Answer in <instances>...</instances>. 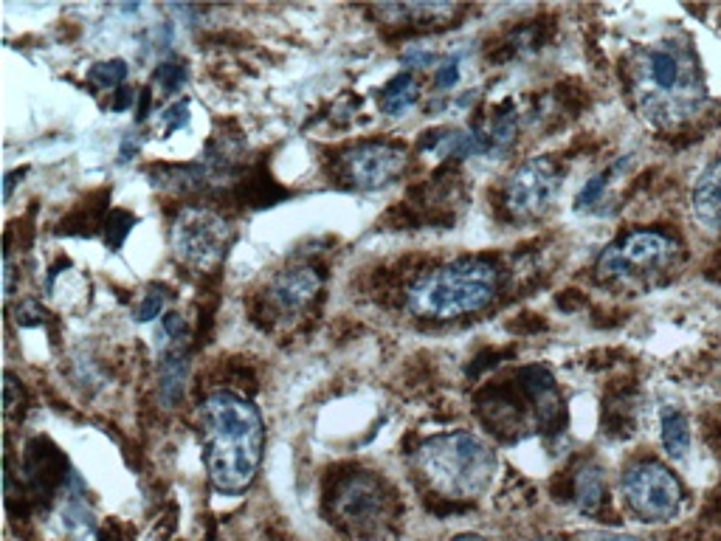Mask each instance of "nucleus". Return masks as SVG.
I'll return each mask as SVG.
<instances>
[{
    "label": "nucleus",
    "instance_id": "obj_24",
    "mask_svg": "<svg viewBox=\"0 0 721 541\" xmlns=\"http://www.w3.org/2000/svg\"><path fill=\"white\" fill-rule=\"evenodd\" d=\"M603 189H606V175L592 178L589 184L583 186L581 195H578V206H581V209H586V206H595V203L603 198Z\"/></svg>",
    "mask_w": 721,
    "mask_h": 541
},
{
    "label": "nucleus",
    "instance_id": "obj_26",
    "mask_svg": "<svg viewBox=\"0 0 721 541\" xmlns=\"http://www.w3.org/2000/svg\"><path fill=\"white\" fill-rule=\"evenodd\" d=\"M457 79H460V60H457V57L443 62V65L437 68V74H434L437 88H451V85H457Z\"/></svg>",
    "mask_w": 721,
    "mask_h": 541
},
{
    "label": "nucleus",
    "instance_id": "obj_7",
    "mask_svg": "<svg viewBox=\"0 0 721 541\" xmlns=\"http://www.w3.org/2000/svg\"><path fill=\"white\" fill-rule=\"evenodd\" d=\"M229 246L231 226L212 209L189 206L172 226V251H175L178 263H184L192 271L217 268L223 263Z\"/></svg>",
    "mask_w": 721,
    "mask_h": 541
},
{
    "label": "nucleus",
    "instance_id": "obj_17",
    "mask_svg": "<svg viewBox=\"0 0 721 541\" xmlns=\"http://www.w3.org/2000/svg\"><path fill=\"white\" fill-rule=\"evenodd\" d=\"M417 96H420V91H417L415 79L400 74V77L392 79L384 88L381 108H384V113H389V116H400V113H406V110L415 105Z\"/></svg>",
    "mask_w": 721,
    "mask_h": 541
},
{
    "label": "nucleus",
    "instance_id": "obj_27",
    "mask_svg": "<svg viewBox=\"0 0 721 541\" xmlns=\"http://www.w3.org/2000/svg\"><path fill=\"white\" fill-rule=\"evenodd\" d=\"M46 319V313H43V308L37 305V302H26V305H20L17 308V322L23 327H34V325H40Z\"/></svg>",
    "mask_w": 721,
    "mask_h": 541
},
{
    "label": "nucleus",
    "instance_id": "obj_29",
    "mask_svg": "<svg viewBox=\"0 0 721 541\" xmlns=\"http://www.w3.org/2000/svg\"><path fill=\"white\" fill-rule=\"evenodd\" d=\"M583 541H637L634 536H623V533H586Z\"/></svg>",
    "mask_w": 721,
    "mask_h": 541
},
{
    "label": "nucleus",
    "instance_id": "obj_2",
    "mask_svg": "<svg viewBox=\"0 0 721 541\" xmlns=\"http://www.w3.org/2000/svg\"><path fill=\"white\" fill-rule=\"evenodd\" d=\"M417 471L448 502L474 499L496 474V454L476 434L451 432L426 440L415 451Z\"/></svg>",
    "mask_w": 721,
    "mask_h": 541
},
{
    "label": "nucleus",
    "instance_id": "obj_3",
    "mask_svg": "<svg viewBox=\"0 0 721 541\" xmlns=\"http://www.w3.org/2000/svg\"><path fill=\"white\" fill-rule=\"evenodd\" d=\"M499 291V268L485 260H460V263L434 268L409 288V310L420 319L448 322L468 313H479L493 302Z\"/></svg>",
    "mask_w": 721,
    "mask_h": 541
},
{
    "label": "nucleus",
    "instance_id": "obj_4",
    "mask_svg": "<svg viewBox=\"0 0 721 541\" xmlns=\"http://www.w3.org/2000/svg\"><path fill=\"white\" fill-rule=\"evenodd\" d=\"M637 93L648 116L685 113L696 105V68L679 46L645 48L637 57Z\"/></svg>",
    "mask_w": 721,
    "mask_h": 541
},
{
    "label": "nucleus",
    "instance_id": "obj_23",
    "mask_svg": "<svg viewBox=\"0 0 721 541\" xmlns=\"http://www.w3.org/2000/svg\"><path fill=\"white\" fill-rule=\"evenodd\" d=\"M3 398H6V415H15L17 409L26 401V392L17 384L15 375H6V387H3Z\"/></svg>",
    "mask_w": 721,
    "mask_h": 541
},
{
    "label": "nucleus",
    "instance_id": "obj_28",
    "mask_svg": "<svg viewBox=\"0 0 721 541\" xmlns=\"http://www.w3.org/2000/svg\"><path fill=\"white\" fill-rule=\"evenodd\" d=\"M161 325H164L169 336H181V333H184V316H181V313H164Z\"/></svg>",
    "mask_w": 721,
    "mask_h": 541
},
{
    "label": "nucleus",
    "instance_id": "obj_5",
    "mask_svg": "<svg viewBox=\"0 0 721 541\" xmlns=\"http://www.w3.org/2000/svg\"><path fill=\"white\" fill-rule=\"evenodd\" d=\"M679 257V246L671 237L660 232H637L629 234L623 243L606 248L598 260V277L609 282H648L657 274H665L674 268Z\"/></svg>",
    "mask_w": 721,
    "mask_h": 541
},
{
    "label": "nucleus",
    "instance_id": "obj_33",
    "mask_svg": "<svg viewBox=\"0 0 721 541\" xmlns=\"http://www.w3.org/2000/svg\"><path fill=\"white\" fill-rule=\"evenodd\" d=\"M147 108H150V91H141L139 108H136V119H139V122H144V119H147Z\"/></svg>",
    "mask_w": 721,
    "mask_h": 541
},
{
    "label": "nucleus",
    "instance_id": "obj_12",
    "mask_svg": "<svg viewBox=\"0 0 721 541\" xmlns=\"http://www.w3.org/2000/svg\"><path fill=\"white\" fill-rule=\"evenodd\" d=\"M519 389L536 406L538 423L544 426V432H558L564 420V401L555 389L553 375L544 367H527L519 372Z\"/></svg>",
    "mask_w": 721,
    "mask_h": 541
},
{
    "label": "nucleus",
    "instance_id": "obj_22",
    "mask_svg": "<svg viewBox=\"0 0 721 541\" xmlns=\"http://www.w3.org/2000/svg\"><path fill=\"white\" fill-rule=\"evenodd\" d=\"M164 302H167L164 291H150V294L141 299L139 308H136V319H139V322H153L155 316H161Z\"/></svg>",
    "mask_w": 721,
    "mask_h": 541
},
{
    "label": "nucleus",
    "instance_id": "obj_21",
    "mask_svg": "<svg viewBox=\"0 0 721 541\" xmlns=\"http://www.w3.org/2000/svg\"><path fill=\"white\" fill-rule=\"evenodd\" d=\"M155 82L161 93H175L186 82V68L184 65H161L155 71Z\"/></svg>",
    "mask_w": 721,
    "mask_h": 541
},
{
    "label": "nucleus",
    "instance_id": "obj_34",
    "mask_svg": "<svg viewBox=\"0 0 721 541\" xmlns=\"http://www.w3.org/2000/svg\"><path fill=\"white\" fill-rule=\"evenodd\" d=\"M102 541H124V539L119 536V530H116V527H108V530L102 533Z\"/></svg>",
    "mask_w": 721,
    "mask_h": 541
},
{
    "label": "nucleus",
    "instance_id": "obj_1",
    "mask_svg": "<svg viewBox=\"0 0 721 541\" xmlns=\"http://www.w3.org/2000/svg\"><path fill=\"white\" fill-rule=\"evenodd\" d=\"M200 437L206 471L217 491H248L257 480L265 449L257 406L234 392H212L200 406Z\"/></svg>",
    "mask_w": 721,
    "mask_h": 541
},
{
    "label": "nucleus",
    "instance_id": "obj_16",
    "mask_svg": "<svg viewBox=\"0 0 721 541\" xmlns=\"http://www.w3.org/2000/svg\"><path fill=\"white\" fill-rule=\"evenodd\" d=\"M395 12L409 17L415 26H443L460 15L462 9L454 3H406V6H395Z\"/></svg>",
    "mask_w": 721,
    "mask_h": 541
},
{
    "label": "nucleus",
    "instance_id": "obj_11",
    "mask_svg": "<svg viewBox=\"0 0 721 541\" xmlns=\"http://www.w3.org/2000/svg\"><path fill=\"white\" fill-rule=\"evenodd\" d=\"M319 291H322V277L316 274V268L299 265V268H288L285 274H279L268 296H271V305L282 316H296L316 299Z\"/></svg>",
    "mask_w": 721,
    "mask_h": 541
},
{
    "label": "nucleus",
    "instance_id": "obj_30",
    "mask_svg": "<svg viewBox=\"0 0 721 541\" xmlns=\"http://www.w3.org/2000/svg\"><path fill=\"white\" fill-rule=\"evenodd\" d=\"M23 175H26V170H15L6 175V184H3V195H6V201H12V192H15L17 178H23Z\"/></svg>",
    "mask_w": 721,
    "mask_h": 541
},
{
    "label": "nucleus",
    "instance_id": "obj_10",
    "mask_svg": "<svg viewBox=\"0 0 721 541\" xmlns=\"http://www.w3.org/2000/svg\"><path fill=\"white\" fill-rule=\"evenodd\" d=\"M403 170H406V153L395 144L372 141V144H361V147H353L350 153L341 155L344 181L355 189H364V192L392 184Z\"/></svg>",
    "mask_w": 721,
    "mask_h": 541
},
{
    "label": "nucleus",
    "instance_id": "obj_19",
    "mask_svg": "<svg viewBox=\"0 0 721 541\" xmlns=\"http://www.w3.org/2000/svg\"><path fill=\"white\" fill-rule=\"evenodd\" d=\"M88 79H91L96 88H102V91H119L122 82L127 79V62L124 60L99 62V65H93L91 68Z\"/></svg>",
    "mask_w": 721,
    "mask_h": 541
},
{
    "label": "nucleus",
    "instance_id": "obj_31",
    "mask_svg": "<svg viewBox=\"0 0 721 541\" xmlns=\"http://www.w3.org/2000/svg\"><path fill=\"white\" fill-rule=\"evenodd\" d=\"M116 93H119V96H116V102H113V110H124L133 99H136V93L130 91V88H119Z\"/></svg>",
    "mask_w": 721,
    "mask_h": 541
},
{
    "label": "nucleus",
    "instance_id": "obj_18",
    "mask_svg": "<svg viewBox=\"0 0 721 541\" xmlns=\"http://www.w3.org/2000/svg\"><path fill=\"white\" fill-rule=\"evenodd\" d=\"M186 384V356L175 353L164 361L161 367V398L172 406V403L181 401Z\"/></svg>",
    "mask_w": 721,
    "mask_h": 541
},
{
    "label": "nucleus",
    "instance_id": "obj_35",
    "mask_svg": "<svg viewBox=\"0 0 721 541\" xmlns=\"http://www.w3.org/2000/svg\"><path fill=\"white\" fill-rule=\"evenodd\" d=\"M451 541H485L482 536H474V533H465V536H457V539Z\"/></svg>",
    "mask_w": 721,
    "mask_h": 541
},
{
    "label": "nucleus",
    "instance_id": "obj_9",
    "mask_svg": "<svg viewBox=\"0 0 721 541\" xmlns=\"http://www.w3.org/2000/svg\"><path fill=\"white\" fill-rule=\"evenodd\" d=\"M558 192V170L547 158H533L522 164L516 175L510 178L505 189L507 212L519 220L541 217L555 201Z\"/></svg>",
    "mask_w": 721,
    "mask_h": 541
},
{
    "label": "nucleus",
    "instance_id": "obj_6",
    "mask_svg": "<svg viewBox=\"0 0 721 541\" xmlns=\"http://www.w3.org/2000/svg\"><path fill=\"white\" fill-rule=\"evenodd\" d=\"M333 508L338 525L358 539L378 536L392 522V494L369 471H358L338 482Z\"/></svg>",
    "mask_w": 721,
    "mask_h": 541
},
{
    "label": "nucleus",
    "instance_id": "obj_8",
    "mask_svg": "<svg viewBox=\"0 0 721 541\" xmlns=\"http://www.w3.org/2000/svg\"><path fill=\"white\" fill-rule=\"evenodd\" d=\"M623 496L640 522H671L682 511V485L660 463H634L623 474Z\"/></svg>",
    "mask_w": 721,
    "mask_h": 541
},
{
    "label": "nucleus",
    "instance_id": "obj_13",
    "mask_svg": "<svg viewBox=\"0 0 721 541\" xmlns=\"http://www.w3.org/2000/svg\"><path fill=\"white\" fill-rule=\"evenodd\" d=\"M693 215L696 220L710 229L721 232V158L710 164L693 189Z\"/></svg>",
    "mask_w": 721,
    "mask_h": 541
},
{
    "label": "nucleus",
    "instance_id": "obj_14",
    "mask_svg": "<svg viewBox=\"0 0 721 541\" xmlns=\"http://www.w3.org/2000/svg\"><path fill=\"white\" fill-rule=\"evenodd\" d=\"M572 496H575V505L578 511L586 516H598L603 511V502H606V485H603V474H600L598 465L586 463L575 474L572 482Z\"/></svg>",
    "mask_w": 721,
    "mask_h": 541
},
{
    "label": "nucleus",
    "instance_id": "obj_32",
    "mask_svg": "<svg viewBox=\"0 0 721 541\" xmlns=\"http://www.w3.org/2000/svg\"><path fill=\"white\" fill-rule=\"evenodd\" d=\"M136 150H139V141H133V136H127V139H124V144H122V153H119V161H122V164H127V161L133 158V153H136Z\"/></svg>",
    "mask_w": 721,
    "mask_h": 541
},
{
    "label": "nucleus",
    "instance_id": "obj_15",
    "mask_svg": "<svg viewBox=\"0 0 721 541\" xmlns=\"http://www.w3.org/2000/svg\"><path fill=\"white\" fill-rule=\"evenodd\" d=\"M660 429L665 451H668L671 457H685L688 449H691V426H688V418H685L679 409L665 406L660 415Z\"/></svg>",
    "mask_w": 721,
    "mask_h": 541
},
{
    "label": "nucleus",
    "instance_id": "obj_25",
    "mask_svg": "<svg viewBox=\"0 0 721 541\" xmlns=\"http://www.w3.org/2000/svg\"><path fill=\"white\" fill-rule=\"evenodd\" d=\"M164 122H167V127H164V133H175V130H181V127H186L189 124V105L186 102H178V105H172V108L164 113Z\"/></svg>",
    "mask_w": 721,
    "mask_h": 541
},
{
    "label": "nucleus",
    "instance_id": "obj_20",
    "mask_svg": "<svg viewBox=\"0 0 721 541\" xmlns=\"http://www.w3.org/2000/svg\"><path fill=\"white\" fill-rule=\"evenodd\" d=\"M133 226H136V217L130 215V212H122V209H113V215L105 220V240H108V246L113 251H119Z\"/></svg>",
    "mask_w": 721,
    "mask_h": 541
}]
</instances>
